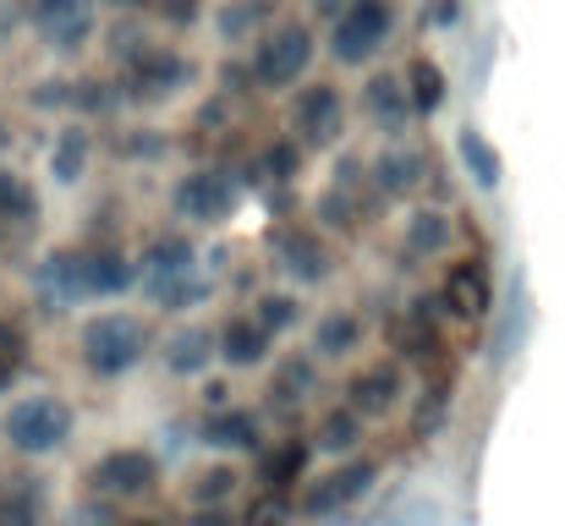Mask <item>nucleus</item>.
Returning <instances> with one entry per match:
<instances>
[{
  "mask_svg": "<svg viewBox=\"0 0 565 526\" xmlns=\"http://www.w3.org/2000/svg\"><path fill=\"white\" fill-rule=\"evenodd\" d=\"M138 291L171 313V319H188L209 302V275L198 269V241L188 230H160L143 253H138Z\"/></svg>",
  "mask_w": 565,
  "mask_h": 526,
  "instance_id": "1",
  "label": "nucleus"
},
{
  "mask_svg": "<svg viewBox=\"0 0 565 526\" xmlns=\"http://www.w3.org/2000/svg\"><path fill=\"white\" fill-rule=\"evenodd\" d=\"M149 356H154V330H149V319H138L127 308H99L77 324V367L94 384H121Z\"/></svg>",
  "mask_w": 565,
  "mask_h": 526,
  "instance_id": "2",
  "label": "nucleus"
},
{
  "mask_svg": "<svg viewBox=\"0 0 565 526\" xmlns=\"http://www.w3.org/2000/svg\"><path fill=\"white\" fill-rule=\"evenodd\" d=\"M77 439V406L61 389H28L0 411V444L22 461H50Z\"/></svg>",
  "mask_w": 565,
  "mask_h": 526,
  "instance_id": "3",
  "label": "nucleus"
},
{
  "mask_svg": "<svg viewBox=\"0 0 565 526\" xmlns=\"http://www.w3.org/2000/svg\"><path fill=\"white\" fill-rule=\"evenodd\" d=\"M192 83H198V61L177 44L127 39L116 50V94L127 105H166V99L188 94Z\"/></svg>",
  "mask_w": 565,
  "mask_h": 526,
  "instance_id": "4",
  "label": "nucleus"
},
{
  "mask_svg": "<svg viewBox=\"0 0 565 526\" xmlns=\"http://www.w3.org/2000/svg\"><path fill=\"white\" fill-rule=\"evenodd\" d=\"M313 55H319L313 28L297 22V17H280L247 44V72H253L258 94H291L297 83H308Z\"/></svg>",
  "mask_w": 565,
  "mask_h": 526,
  "instance_id": "5",
  "label": "nucleus"
},
{
  "mask_svg": "<svg viewBox=\"0 0 565 526\" xmlns=\"http://www.w3.org/2000/svg\"><path fill=\"white\" fill-rule=\"evenodd\" d=\"M384 477V461L379 455H341L330 472H308V483L297 489V516L302 522H335L347 511H358Z\"/></svg>",
  "mask_w": 565,
  "mask_h": 526,
  "instance_id": "6",
  "label": "nucleus"
},
{
  "mask_svg": "<svg viewBox=\"0 0 565 526\" xmlns=\"http://www.w3.org/2000/svg\"><path fill=\"white\" fill-rule=\"evenodd\" d=\"M166 477V461L149 450V444H110L105 455L88 461V494L110 500V505H132V500H149Z\"/></svg>",
  "mask_w": 565,
  "mask_h": 526,
  "instance_id": "7",
  "label": "nucleus"
},
{
  "mask_svg": "<svg viewBox=\"0 0 565 526\" xmlns=\"http://www.w3.org/2000/svg\"><path fill=\"white\" fill-rule=\"evenodd\" d=\"M390 39H395V0H347L330 17L324 44L341 66H374Z\"/></svg>",
  "mask_w": 565,
  "mask_h": 526,
  "instance_id": "8",
  "label": "nucleus"
},
{
  "mask_svg": "<svg viewBox=\"0 0 565 526\" xmlns=\"http://www.w3.org/2000/svg\"><path fill=\"white\" fill-rule=\"evenodd\" d=\"M242 208V181L225 165H192L177 186H171V214L192 225V230H214Z\"/></svg>",
  "mask_w": 565,
  "mask_h": 526,
  "instance_id": "9",
  "label": "nucleus"
},
{
  "mask_svg": "<svg viewBox=\"0 0 565 526\" xmlns=\"http://www.w3.org/2000/svg\"><path fill=\"white\" fill-rule=\"evenodd\" d=\"M22 17L50 55H83L99 39V0H22Z\"/></svg>",
  "mask_w": 565,
  "mask_h": 526,
  "instance_id": "10",
  "label": "nucleus"
},
{
  "mask_svg": "<svg viewBox=\"0 0 565 526\" xmlns=\"http://www.w3.org/2000/svg\"><path fill=\"white\" fill-rule=\"evenodd\" d=\"M341 132H347V99H341L335 83L313 77V83L291 88V143H297L302 154H308V149H313V154H319V149H335Z\"/></svg>",
  "mask_w": 565,
  "mask_h": 526,
  "instance_id": "11",
  "label": "nucleus"
},
{
  "mask_svg": "<svg viewBox=\"0 0 565 526\" xmlns=\"http://www.w3.org/2000/svg\"><path fill=\"white\" fill-rule=\"evenodd\" d=\"M269 253H275V264L297 286H324L335 275V247H330V230L324 225L280 219V225H269Z\"/></svg>",
  "mask_w": 565,
  "mask_h": 526,
  "instance_id": "12",
  "label": "nucleus"
},
{
  "mask_svg": "<svg viewBox=\"0 0 565 526\" xmlns=\"http://www.w3.org/2000/svg\"><path fill=\"white\" fill-rule=\"evenodd\" d=\"M379 203H384V197L369 186V165H363V160H335V175H330V186H324V197H319V219H324V230L358 236V230L374 225Z\"/></svg>",
  "mask_w": 565,
  "mask_h": 526,
  "instance_id": "13",
  "label": "nucleus"
},
{
  "mask_svg": "<svg viewBox=\"0 0 565 526\" xmlns=\"http://www.w3.org/2000/svg\"><path fill=\"white\" fill-rule=\"evenodd\" d=\"M401 400H406V362L395 356H374L341 378V406H352L363 422H384L390 411H401Z\"/></svg>",
  "mask_w": 565,
  "mask_h": 526,
  "instance_id": "14",
  "label": "nucleus"
},
{
  "mask_svg": "<svg viewBox=\"0 0 565 526\" xmlns=\"http://www.w3.org/2000/svg\"><path fill=\"white\" fill-rule=\"evenodd\" d=\"M390 351H395V362H406V367L445 373L450 341H445V330H439V319H434V302H428V297L406 302V308L390 319Z\"/></svg>",
  "mask_w": 565,
  "mask_h": 526,
  "instance_id": "15",
  "label": "nucleus"
},
{
  "mask_svg": "<svg viewBox=\"0 0 565 526\" xmlns=\"http://www.w3.org/2000/svg\"><path fill=\"white\" fill-rule=\"evenodd\" d=\"M72 253H77L83 302H116V297L138 291V258L121 253L116 241H88V247H72Z\"/></svg>",
  "mask_w": 565,
  "mask_h": 526,
  "instance_id": "16",
  "label": "nucleus"
},
{
  "mask_svg": "<svg viewBox=\"0 0 565 526\" xmlns=\"http://www.w3.org/2000/svg\"><path fill=\"white\" fill-rule=\"evenodd\" d=\"M439 308L461 324H483L494 313V269L489 258H456L439 280Z\"/></svg>",
  "mask_w": 565,
  "mask_h": 526,
  "instance_id": "17",
  "label": "nucleus"
},
{
  "mask_svg": "<svg viewBox=\"0 0 565 526\" xmlns=\"http://www.w3.org/2000/svg\"><path fill=\"white\" fill-rule=\"evenodd\" d=\"M198 444L214 455H258L264 450V417L253 406H214L198 422Z\"/></svg>",
  "mask_w": 565,
  "mask_h": 526,
  "instance_id": "18",
  "label": "nucleus"
},
{
  "mask_svg": "<svg viewBox=\"0 0 565 526\" xmlns=\"http://www.w3.org/2000/svg\"><path fill=\"white\" fill-rule=\"evenodd\" d=\"M313 439H302V433H286V439H264V450H258V489L264 494H291L297 500V489L308 483V472H313Z\"/></svg>",
  "mask_w": 565,
  "mask_h": 526,
  "instance_id": "19",
  "label": "nucleus"
},
{
  "mask_svg": "<svg viewBox=\"0 0 565 526\" xmlns=\"http://www.w3.org/2000/svg\"><path fill=\"white\" fill-rule=\"evenodd\" d=\"M434 171V160L423 154V149H412V143H390V149H379L374 160H369V186H374L384 203H401V197H412L423 181Z\"/></svg>",
  "mask_w": 565,
  "mask_h": 526,
  "instance_id": "20",
  "label": "nucleus"
},
{
  "mask_svg": "<svg viewBox=\"0 0 565 526\" xmlns=\"http://www.w3.org/2000/svg\"><path fill=\"white\" fill-rule=\"evenodd\" d=\"M269 351H275V341L258 330V319H253L247 308H236V313H225V319L214 324V356H220L231 373H253V367H264Z\"/></svg>",
  "mask_w": 565,
  "mask_h": 526,
  "instance_id": "21",
  "label": "nucleus"
},
{
  "mask_svg": "<svg viewBox=\"0 0 565 526\" xmlns=\"http://www.w3.org/2000/svg\"><path fill=\"white\" fill-rule=\"evenodd\" d=\"M154 356L166 362V373L171 378H182V384H192V378H209V367L220 362L214 356V330L209 324H177L160 346H154Z\"/></svg>",
  "mask_w": 565,
  "mask_h": 526,
  "instance_id": "22",
  "label": "nucleus"
},
{
  "mask_svg": "<svg viewBox=\"0 0 565 526\" xmlns=\"http://www.w3.org/2000/svg\"><path fill=\"white\" fill-rule=\"evenodd\" d=\"M456 241V225L445 208H412L406 225H401V258L406 264H428V258H445Z\"/></svg>",
  "mask_w": 565,
  "mask_h": 526,
  "instance_id": "23",
  "label": "nucleus"
},
{
  "mask_svg": "<svg viewBox=\"0 0 565 526\" xmlns=\"http://www.w3.org/2000/svg\"><path fill=\"white\" fill-rule=\"evenodd\" d=\"M94 165V132L83 127V121H66V127H55V138H50V154H44V171L55 186H77L83 175Z\"/></svg>",
  "mask_w": 565,
  "mask_h": 526,
  "instance_id": "24",
  "label": "nucleus"
},
{
  "mask_svg": "<svg viewBox=\"0 0 565 526\" xmlns=\"http://www.w3.org/2000/svg\"><path fill=\"white\" fill-rule=\"evenodd\" d=\"M363 341H369V319L358 308H330L313 324V356L319 362H347V356L363 351Z\"/></svg>",
  "mask_w": 565,
  "mask_h": 526,
  "instance_id": "25",
  "label": "nucleus"
},
{
  "mask_svg": "<svg viewBox=\"0 0 565 526\" xmlns=\"http://www.w3.org/2000/svg\"><path fill=\"white\" fill-rule=\"evenodd\" d=\"M33 225H39V192H33V181L0 160V236L11 241V236H28Z\"/></svg>",
  "mask_w": 565,
  "mask_h": 526,
  "instance_id": "26",
  "label": "nucleus"
},
{
  "mask_svg": "<svg viewBox=\"0 0 565 526\" xmlns=\"http://www.w3.org/2000/svg\"><path fill=\"white\" fill-rule=\"evenodd\" d=\"M50 489L44 477H0V526H44Z\"/></svg>",
  "mask_w": 565,
  "mask_h": 526,
  "instance_id": "27",
  "label": "nucleus"
},
{
  "mask_svg": "<svg viewBox=\"0 0 565 526\" xmlns=\"http://www.w3.org/2000/svg\"><path fill=\"white\" fill-rule=\"evenodd\" d=\"M401 88H406V99H412V116H417V121L439 116V110H445V99H450L445 66H439V61H428V55H412V61H406Z\"/></svg>",
  "mask_w": 565,
  "mask_h": 526,
  "instance_id": "28",
  "label": "nucleus"
},
{
  "mask_svg": "<svg viewBox=\"0 0 565 526\" xmlns=\"http://www.w3.org/2000/svg\"><path fill=\"white\" fill-rule=\"evenodd\" d=\"M363 428H369V422H363L352 406H330L308 439H313V450H319V455L341 461V455H358V450H363Z\"/></svg>",
  "mask_w": 565,
  "mask_h": 526,
  "instance_id": "29",
  "label": "nucleus"
},
{
  "mask_svg": "<svg viewBox=\"0 0 565 526\" xmlns=\"http://www.w3.org/2000/svg\"><path fill=\"white\" fill-rule=\"evenodd\" d=\"M363 99H369V116H374V127L384 138H401V132L417 121V116H412V99H406V88H401L395 77H374Z\"/></svg>",
  "mask_w": 565,
  "mask_h": 526,
  "instance_id": "30",
  "label": "nucleus"
},
{
  "mask_svg": "<svg viewBox=\"0 0 565 526\" xmlns=\"http://www.w3.org/2000/svg\"><path fill=\"white\" fill-rule=\"evenodd\" d=\"M236 489H242V466H236L231 455H220V461L198 466V472L188 477V500L192 505H231V500H236Z\"/></svg>",
  "mask_w": 565,
  "mask_h": 526,
  "instance_id": "31",
  "label": "nucleus"
},
{
  "mask_svg": "<svg viewBox=\"0 0 565 526\" xmlns=\"http://www.w3.org/2000/svg\"><path fill=\"white\" fill-rule=\"evenodd\" d=\"M247 313L258 319V330H264L269 341H286V335L302 324V297H297V291H258Z\"/></svg>",
  "mask_w": 565,
  "mask_h": 526,
  "instance_id": "32",
  "label": "nucleus"
},
{
  "mask_svg": "<svg viewBox=\"0 0 565 526\" xmlns=\"http://www.w3.org/2000/svg\"><path fill=\"white\" fill-rule=\"evenodd\" d=\"M319 356L308 351V356H286L280 367H275V378H269V400L275 406H291V400H308L313 389H319Z\"/></svg>",
  "mask_w": 565,
  "mask_h": 526,
  "instance_id": "33",
  "label": "nucleus"
},
{
  "mask_svg": "<svg viewBox=\"0 0 565 526\" xmlns=\"http://www.w3.org/2000/svg\"><path fill=\"white\" fill-rule=\"evenodd\" d=\"M450 373H428V384H423V395H417V406H412V422H406V433L412 439H428V433H439L445 428V417H450Z\"/></svg>",
  "mask_w": 565,
  "mask_h": 526,
  "instance_id": "34",
  "label": "nucleus"
},
{
  "mask_svg": "<svg viewBox=\"0 0 565 526\" xmlns=\"http://www.w3.org/2000/svg\"><path fill=\"white\" fill-rule=\"evenodd\" d=\"M264 0H225L220 11H214V33L225 39V44H253L264 28Z\"/></svg>",
  "mask_w": 565,
  "mask_h": 526,
  "instance_id": "35",
  "label": "nucleus"
},
{
  "mask_svg": "<svg viewBox=\"0 0 565 526\" xmlns=\"http://www.w3.org/2000/svg\"><path fill=\"white\" fill-rule=\"evenodd\" d=\"M461 165L472 171V181L483 186V192H494L500 186V175H505V160H500V149L478 132V127H467L461 132Z\"/></svg>",
  "mask_w": 565,
  "mask_h": 526,
  "instance_id": "36",
  "label": "nucleus"
},
{
  "mask_svg": "<svg viewBox=\"0 0 565 526\" xmlns=\"http://www.w3.org/2000/svg\"><path fill=\"white\" fill-rule=\"evenodd\" d=\"M236 526H297V500L291 494H253L247 511L236 516Z\"/></svg>",
  "mask_w": 565,
  "mask_h": 526,
  "instance_id": "37",
  "label": "nucleus"
},
{
  "mask_svg": "<svg viewBox=\"0 0 565 526\" xmlns=\"http://www.w3.org/2000/svg\"><path fill=\"white\" fill-rule=\"evenodd\" d=\"M154 11H160V22H171V28H198V22H203V0H154Z\"/></svg>",
  "mask_w": 565,
  "mask_h": 526,
  "instance_id": "38",
  "label": "nucleus"
},
{
  "mask_svg": "<svg viewBox=\"0 0 565 526\" xmlns=\"http://www.w3.org/2000/svg\"><path fill=\"white\" fill-rule=\"evenodd\" d=\"M461 17V0H434V6H423V22L428 28H450Z\"/></svg>",
  "mask_w": 565,
  "mask_h": 526,
  "instance_id": "39",
  "label": "nucleus"
},
{
  "mask_svg": "<svg viewBox=\"0 0 565 526\" xmlns=\"http://www.w3.org/2000/svg\"><path fill=\"white\" fill-rule=\"evenodd\" d=\"M188 526H236V516H231L225 505H192Z\"/></svg>",
  "mask_w": 565,
  "mask_h": 526,
  "instance_id": "40",
  "label": "nucleus"
},
{
  "mask_svg": "<svg viewBox=\"0 0 565 526\" xmlns=\"http://www.w3.org/2000/svg\"><path fill=\"white\" fill-rule=\"evenodd\" d=\"M154 127H138L132 132V143H127V154H138V160H149V154H166V138H149Z\"/></svg>",
  "mask_w": 565,
  "mask_h": 526,
  "instance_id": "41",
  "label": "nucleus"
},
{
  "mask_svg": "<svg viewBox=\"0 0 565 526\" xmlns=\"http://www.w3.org/2000/svg\"><path fill=\"white\" fill-rule=\"evenodd\" d=\"M214 406H231V384H225V378L203 384V411H214Z\"/></svg>",
  "mask_w": 565,
  "mask_h": 526,
  "instance_id": "42",
  "label": "nucleus"
},
{
  "mask_svg": "<svg viewBox=\"0 0 565 526\" xmlns=\"http://www.w3.org/2000/svg\"><path fill=\"white\" fill-rule=\"evenodd\" d=\"M17 378H22V362H11V356L0 351V400H6V395L17 389Z\"/></svg>",
  "mask_w": 565,
  "mask_h": 526,
  "instance_id": "43",
  "label": "nucleus"
},
{
  "mask_svg": "<svg viewBox=\"0 0 565 526\" xmlns=\"http://www.w3.org/2000/svg\"><path fill=\"white\" fill-rule=\"evenodd\" d=\"M116 526H171V522H160V516H121Z\"/></svg>",
  "mask_w": 565,
  "mask_h": 526,
  "instance_id": "44",
  "label": "nucleus"
},
{
  "mask_svg": "<svg viewBox=\"0 0 565 526\" xmlns=\"http://www.w3.org/2000/svg\"><path fill=\"white\" fill-rule=\"evenodd\" d=\"M6 143H11V138H6V121H0V154H6Z\"/></svg>",
  "mask_w": 565,
  "mask_h": 526,
  "instance_id": "45",
  "label": "nucleus"
},
{
  "mask_svg": "<svg viewBox=\"0 0 565 526\" xmlns=\"http://www.w3.org/2000/svg\"><path fill=\"white\" fill-rule=\"evenodd\" d=\"M0 44H6V6H0Z\"/></svg>",
  "mask_w": 565,
  "mask_h": 526,
  "instance_id": "46",
  "label": "nucleus"
},
{
  "mask_svg": "<svg viewBox=\"0 0 565 526\" xmlns=\"http://www.w3.org/2000/svg\"><path fill=\"white\" fill-rule=\"evenodd\" d=\"M121 6H154V0H121Z\"/></svg>",
  "mask_w": 565,
  "mask_h": 526,
  "instance_id": "47",
  "label": "nucleus"
}]
</instances>
